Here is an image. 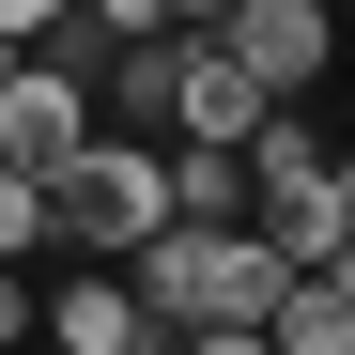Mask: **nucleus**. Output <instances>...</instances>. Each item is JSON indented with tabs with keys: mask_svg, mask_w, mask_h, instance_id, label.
<instances>
[{
	"mask_svg": "<svg viewBox=\"0 0 355 355\" xmlns=\"http://www.w3.org/2000/svg\"><path fill=\"white\" fill-rule=\"evenodd\" d=\"M263 108H278V93H263L248 62H232L216 31H186V62H170V139H248Z\"/></svg>",
	"mask_w": 355,
	"mask_h": 355,
	"instance_id": "nucleus-6",
	"label": "nucleus"
},
{
	"mask_svg": "<svg viewBox=\"0 0 355 355\" xmlns=\"http://www.w3.org/2000/svg\"><path fill=\"white\" fill-rule=\"evenodd\" d=\"M324 186H340V216H355V155H324Z\"/></svg>",
	"mask_w": 355,
	"mask_h": 355,
	"instance_id": "nucleus-14",
	"label": "nucleus"
},
{
	"mask_svg": "<svg viewBox=\"0 0 355 355\" xmlns=\"http://www.w3.org/2000/svg\"><path fill=\"white\" fill-rule=\"evenodd\" d=\"M216 16H232V0H170V31H216Z\"/></svg>",
	"mask_w": 355,
	"mask_h": 355,
	"instance_id": "nucleus-12",
	"label": "nucleus"
},
{
	"mask_svg": "<svg viewBox=\"0 0 355 355\" xmlns=\"http://www.w3.org/2000/svg\"><path fill=\"white\" fill-rule=\"evenodd\" d=\"M309 278H340V293H355V232H340V248H324V263H309Z\"/></svg>",
	"mask_w": 355,
	"mask_h": 355,
	"instance_id": "nucleus-13",
	"label": "nucleus"
},
{
	"mask_svg": "<svg viewBox=\"0 0 355 355\" xmlns=\"http://www.w3.org/2000/svg\"><path fill=\"white\" fill-rule=\"evenodd\" d=\"M216 46H232L263 93H309V78L340 62V16H324V0H232V16H216Z\"/></svg>",
	"mask_w": 355,
	"mask_h": 355,
	"instance_id": "nucleus-3",
	"label": "nucleus"
},
{
	"mask_svg": "<svg viewBox=\"0 0 355 355\" xmlns=\"http://www.w3.org/2000/svg\"><path fill=\"white\" fill-rule=\"evenodd\" d=\"M46 248H62V232H46V170L0 155V263H46Z\"/></svg>",
	"mask_w": 355,
	"mask_h": 355,
	"instance_id": "nucleus-8",
	"label": "nucleus"
},
{
	"mask_svg": "<svg viewBox=\"0 0 355 355\" xmlns=\"http://www.w3.org/2000/svg\"><path fill=\"white\" fill-rule=\"evenodd\" d=\"M31 324H46V278H31V263H0V355H16Z\"/></svg>",
	"mask_w": 355,
	"mask_h": 355,
	"instance_id": "nucleus-9",
	"label": "nucleus"
},
{
	"mask_svg": "<svg viewBox=\"0 0 355 355\" xmlns=\"http://www.w3.org/2000/svg\"><path fill=\"white\" fill-rule=\"evenodd\" d=\"M78 139H93V78L16 46V78H0V155H16V170H62Z\"/></svg>",
	"mask_w": 355,
	"mask_h": 355,
	"instance_id": "nucleus-4",
	"label": "nucleus"
},
{
	"mask_svg": "<svg viewBox=\"0 0 355 355\" xmlns=\"http://www.w3.org/2000/svg\"><path fill=\"white\" fill-rule=\"evenodd\" d=\"M155 355H278L263 324H186V340H155Z\"/></svg>",
	"mask_w": 355,
	"mask_h": 355,
	"instance_id": "nucleus-10",
	"label": "nucleus"
},
{
	"mask_svg": "<svg viewBox=\"0 0 355 355\" xmlns=\"http://www.w3.org/2000/svg\"><path fill=\"white\" fill-rule=\"evenodd\" d=\"M0 78H16V46H0Z\"/></svg>",
	"mask_w": 355,
	"mask_h": 355,
	"instance_id": "nucleus-15",
	"label": "nucleus"
},
{
	"mask_svg": "<svg viewBox=\"0 0 355 355\" xmlns=\"http://www.w3.org/2000/svg\"><path fill=\"white\" fill-rule=\"evenodd\" d=\"M46 355H155V309H139V278L124 263H93V278H46Z\"/></svg>",
	"mask_w": 355,
	"mask_h": 355,
	"instance_id": "nucleus-5",
	"label": "nucleus"
},
{
	"mask_svg": "<svg viewBox=\"0 0 355 355\" xmlns=\"http://www.w3.org/2000/svg\"><path fill=\"white\" fill-rule=\"evenodd\" d=\"M170 216H248V155L232 139H170Z\"/></svg>",
	"mask_w": 355,
	"mask_h": 355,
	"instance_id": "nucleus-7",
	"label": "nucleus"
},
{
	"mask_svg": "<svg viewBox=\"0 0 355 355\" xmlns=\"http://www.w3.org/2000/svg\"><path fill=\"white\" fill-rule=\"evenodd\" d=\"M124 278H139V309H155V340H186V324H263L278 309V248L248 216H155L139 248H124Z\"/></svg>",
	"mask_w": 355,
	"mask_h": 355,
	"instance_id": "nucleus-1",
	"label": "nucleus"
},
{
	"mask_svg": "<svg viewBox=\"0 0 355 355\" xmlns=\"http://www.w3.org/2000/svg\"><path fill=\"white\" fill-rule=\"evenodd\" d=\"M155 216H170V139H139V124H93L62 170H46V232L93 248V263H124Z\"/></svg>",
	"mask_w": 355,
	"mask_h": 355,
	"instance_id": "nucleus-2",
	"label": "nucleus"
},
{
	"mask_svg": "<svg viewBox=\"0 0 355 355\" xmlns=\"http://www.w3.org/2000/svg\"><path fill=\"white\" fill-rule=\"evenodd\" d=\"M62 16H78V0H0V46H46Z\"/></svg>",
	"mask_w": 355,
	"mask_h": 355,
	"instance_id": "nucleus-11",
	"label": "nucleus"
}]
</instances>
